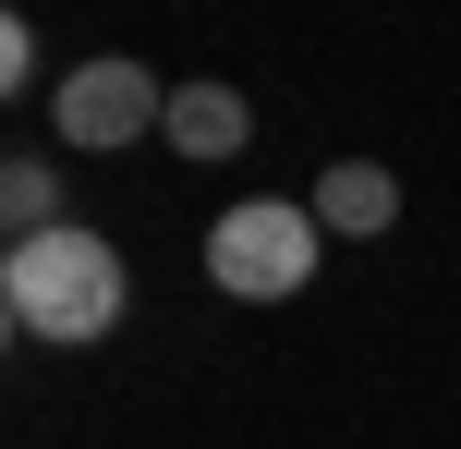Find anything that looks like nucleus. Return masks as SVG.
Wrapping results in <instances>:
<instances>
[{"mask_svg": "<svg viewBox=\"0 0 461 449\" xmlns=\"http://www.w3.org/2000/svg\"><path fill=\"white\" fill-rule=\"evenodd\" d=\"M122 304H134V280H122L110 231H86V219H61V231H37V243L0 256V316H13L24 340H110Z\"/></svg>", "mask_w": 461, "mask_h": 449, "instance_id": "1", "label": "nucleus"}, {"mask_svg": "<svg viewBox=\"0 0 461 449\" xmlns=\"http://www.w3.org/2000/svg\"><path fill=\"white\" fill-rule=\"evenodd\" d=\"M316 207H292V194H243V207H219L207 231V280L230 304H292L303 280H316Z\"/></svg>", "mask_w": 461, "mask_h": 449, "instance_id": "2", "label": "nucleus"}, {"mask_svg": "<svg viewBox=\"0 0 461 449\" xmlns=\"http://www.w3.org/2000/svg\"><path fill=\"white\" fill-rule=\"evenodd\" d=\"M49 110H61V134L97 158V146H146V134H158V121H170V85H158L146 61H122V49H110V61H73Z\"/></svg>", "mask_w": 461, "mask_h": 449, "instance_id": "3", "label": "nucleus"}, {"mask_svg": "<svg viewBox=\"0 0 461 449\" xmlns=\"http://www.w3.org/2000/svg\"><path fill=\"white\" fill-rule=\"evenodd\" d=\"M170 158H243V134H255V110L230 85H170Z\"/></svg>", "mask_w": 461, "mask_h": 449, "instance_id": "4", "label": "nucleus"}, {"mask_svg": "<svg viewBox=\"0 0 461 449\" xmlns=\"http://www.w3.org/2000/svg\"><path fill=\"white\" fill-rule=\"evenodd\" d=\"M389 219H401V183L376 158H340L316 183V231H352V243H365V231H389Z\"/></svg>", "mask_w": 461, "mask_h": 449, "instance_id": "5", "label": "nucleus"}, {"mask_svg": "<svg viewBox=\"0 0 461 449\" xmlns=\"http://www.w3.org/2000/svg\"><path fill=\"white\" fill-rule=\"evenodd\" d=\"M0 219H13V243L61 231V170H49V158H13V170H0Z\"/></svg>", "mask_w": 461, "mask_h": 449, "instance_id": "6", "label": "nucleus"}, {"mask_svg": "<svg viewBox=\"0 0 461 449\" xmlns=\"http://www.w3.org/2000/svg\"><path fill=\"white\" fill-rule=\"evenodd\" d=\"M0 85H13V97H24V85H37V24H24V13H13V24H0Z\"/></svg>", "mask_w": 461, "mask_h": 449, "instance_id": "7", "label": "nucleus"}]
</instances>
